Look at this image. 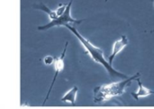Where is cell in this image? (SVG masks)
<instances>
[{"instance_id": "1", "label": "cell", "mask_w": 154, "mask_h": 109, "mask_svg": "<svg viewBox=\"0 0 154 109\" xmlns=\"http://www.w3.org/2000/svg\"><path fill=\"white\" fill-rule=\"evenodd\" d=\"M65 26H66L69 31H71V33L79 39V41L80 42V43H81V44L83 45V47L85 48L86 52H87L88 54H89V56L92 58V60H93L95 62H97V63L102 65V66L106 70V71L108 72V74L110 75L111 78H119V79H125L129 78L127 75H125V74H124V73H122V72H119V71H117L116 69H114V68L112 67V65L109 63V61H107L105 59L103 50H101L100 48H98V47L93 45L88 39H86L85 37H83V36L78 32V30H77L74 26H71V25H69V23L66 24Z\"/></svg>"}, {"instance_id": "6", "label": "cell", "mask_w": 154, "mask_h": 109, "mask_svg": "<svg viewBox=\"0 0 154 109\" xmlns=\"http://www.w3.org/2000/svg\"><path fill=\"white\" fill-rule=\"evenodd\" d=\"M136 81H137V83H138V85H139L138 91H137V92H133V93H131V95L133 96V98H134V99L138 100L140 98H145V97H148V96L151 95V94H154L153 90H151V89L145 88V87L143 85V83L140 81L139 78L136 79Z\"/></svg>"}, {"instance_id": "8", "label": "cell", "mask_w": 154, "mask_h": 109, "mask_svg": "<svg viewBox=\"0 0 154 109\" xmlns=\"http://www.w3.org/2000/svg\"><path fill=\"white\" fill-rule=\"evenodd\" d=\"M34 7H35V8H37V9H41V10H42V11L46 12V13L48 14L49 17H50L51 20H54V19L58 18V15H57L56 11L51 10L49 7H47V6H46L45 5H43V4H40L39 5H35Z\"/></svg>"}, {"instance_id": "7", "label": "cell", "mask_w": 154, "mask_h": 109, "mask_svg": "<svg viewBox=\"0 0 154 109\" xmlns=\"http://www.w3.org/2000/svg\"><path fill=\"white\" fill-rule=\"evenodd\" d=\"M79 89L77 86H74L72 89H70L62 98H61V101L62 102H67V103H70L71 105H75L76 104V99H77V94H78Z\"/></svg>"}, {"instance_id": "3", "label": "cell", "mask_w": 154, "mask_h": 109, "mask_svg": "<svg viewBox=\"0 0 154 109\" xmlns=\"http://www.w3.org/2000/svg\"><path fill=\"white\" fill-rule=\"evenodd\" d=\"M72 3H73V0H70L68 5H67V7H66V10L65 12L63 13V14L58 16V18L54 19V20H51L49 23L45 24V25H40L37 27L38 30L40 31H45V30H49L52 27H55V26H65L66 24H68L69 23H77V24H79L81 22H83L84 19H81V20H76L74 18H72L70 16V10H71V5H72Z\"/></svg>"}, {"instance_id": "5", "label": "cell", "mask_w": 154, "mask_h": 109, "mask_svg": "<svg viewBox=\"0 0 154 109\" xmlns=\"http://www.w3.org/2000/svg\"><path fill=\"white\" fill-rule=\"evenodd\" d=\"M129 43V41L127 39V37L125 35H123L120 39H118L113 45V51H112V53L111 55L108 57V61L109 63L112 65L113 64V61H114V59L116 58V56L121 52Z\"/></svg>"}, {"instance_id": "9", "label": "cell", "mask_w": 154, "mask_h": 109, "mask_svg": "<svg viewBox=\"0 0 154 109\" xmlns=\"http://www.w3.org/2000/svg\"><path fill=\"white\" fill-rule=\"evenodd\" d=\"M54 61H55V59L51 55H48V56L44 57V59H43V62L46 65H51V64L54 63Z\"/></svg>"}, {"instance_id": "4", "label": "cell", "mask_w": 154, "mask_h": 109, "mask_svg": "<svg viewBox=\"0 0 154 109\" xmlns=\"http://www.w3.org/2000/svg\"><path fill=\"white\" fill-rule=\"evenodd\" d=\"M68 44H69V42H66V44H65V47H64V50L61 53V55L59 57V58H56L55 59V61H54V69H55V73H54V78H53V80L51 82V85L49 89V91H48V94L46 96V98L45 100L43 101V105L45 104V102L49 99V96L51 94V91L55 84V80L59 75V73L64 69V66H65V63H64V58H65V55H66V51H67V48H68Z\"/></svg>"}, {"instance_id": "11", "label": "cell", "mask_w": 154, "mask_h": 109, "mask_svg": "<svg viewBox=\"0 0 154 109\" xmlns=\"http://www.w3.org/2000/svg\"><path fill=\"white\" fill-rule=\"evenodd\" d=\"M106 2H107V0H106Z\"/></svg>"}, {"instance_id": "10", "label": "cell", "mask_w": 154, "mask_h": 109, "mask_svg": "<svg viewBox=\"0 0 154 109\" xmlns=\"http://www.w3.org/2000/svg\"><path fill=\"white\" fill-rule=\"evenodd\" d=\"M67 5H68V4H67ZM67 5H60L58 7V9L56 10V13H57V15H58V16L63 14V13H64L65 10H66Z\"/></svg>"}, {"instance_id": "2", "label": "cell", "mask_w": 154, "mask_h": 109, "mask_svg": "<svg viewBox=\"0 0 154 109\" xmlns=\"http://www.w3.org/2000/svg\"><path fill=\"white\" fill-rule=\"evenodd\" d=\"M140 73H137L122 81L113 82L110 84H104L99 87H97L94 89V102L101 103L109 100L112 98L122 96L125 92V89L131 86L132 81L136 80V79H138Z\"/></svg>"}]
</instances>
